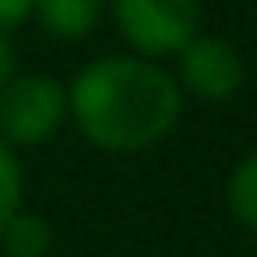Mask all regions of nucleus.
I'll list each match as a JSON object with an SVG mask.
<instances>
[{
  "instance_id": "f257e3e1",
  "label": "nucleus",
  "mask_w": 257,
  "mask_h": 257,
  "mask_svg": "<svg viewBox=\"0 0 257 257\" xmlns=\"http://www.w3.org/2000/svg\"><path fill=\"white\" fill-rule=\"evenodd\" d=\"M185 92L157 60L112 52L76 68L68 80V120L100 153H145L181 120Z\"/></svg>"
},
{
  "instance_id": "423d86ee",
  "label": "nucleus",
  "mask_w": 257,
  "mask_h": 257,
  "mask_svg": "<svg viewBox=\"0 0 257 257\" xmlns=\"http://www.w3.org/2000/svg\"><path fill=\"white\" fill-rule=\"evenodd\" d=\"M52 221L32 213V209H20L4 229H0V253L4 257H48L52 253Z\"/></svg>"
},
{
  "instance_id": "0eeeda50",
  "label": "nucleus",
  "mask_w": 257,
  "mask_h": 257,
  "mask_svg": "<svg viewBox=\"0 0 257 257\" xmlns=\"http://www.w3.org/2000/svg\"><path fill=\"white\" fill-rule=\"evenodd\" d=\"M225 205H229V213H233L249 233H257V153H249V157L229 173Z\"/></svg>"
},
{
  "instance_id": "6e6552de",
  "label": "nucleus",
  "mask_w": 257,
  "mask_h": 257,
  "mask_svg": "<svg viewBox=\"0 0 257 257\" xmlns=\"http://www.w3.org/2000/svg\"><path fill=\"white\" fill-rule=\"evenodd\" d=\"M24 209V165L20 153H12L0 141V229Z\"/></svg>"
},
{
  "instance_id": "20e7f679",
  "label": "nucleus",
  "mask_w": 257,
  "mask_h": 257,
  "mask_svg": "<svg viewBox=\"0 0 257 257\" xmlns=\"http://www.w3.org/2000/svg\"><path fill=\"white\" fill-rule=\"evenodd\" d=\"M177 88L197 96V100H233L245 84V60L233 40L197 32L181 52H177Z\"/></svg>"
},
{
  "instance_id": "f03ea898",
  "label": "nucleus",
  "mask_w": 257,
  "mask_h": 257,
  "mask_svg": "<svg viewBox=\"0 0 257 257\" xmlns=\"http://www.w3.org/2000/svg\"><path fill=\"white\" fill-rule=\"evenodd\" d=\"M68 124V84L52 72H16L0 88V141L12 153L44 149Z\"/></svg>"
},
{
  "instance_id": "39448f33",
  "label": "nucleus",
  "mask_w": 257,
  "mask_h": 257,
  "mask_svg": "<svg viewBox=\"0 0 257 257\" xmlns=\"http://www.w3.org/2000/svg\"><path fill=\"white\" fill-rule=\"evenodd\" d=\"M108 0H36L32 20L56 40H84L100 24Z\"/></svg>"
},
{
  "instance_id": "7ed1b4c3",
  "label": "nucleus",
  "mask_w": 257,
  "mask_h": 257,
  "mask_svg": "<svg viewBox=\"0 0 257 257\" xmlns=\"http://www.w3.org/2000/svg\"><path fill=\"white\" fill-rule=\"evenodd\" d=\"M112 24L133 56H177L201 32V0H108Z\"/></svg>"
},
{
  "instance_id": "1a4fd4ad",
  "label": "nucleus",
  "mask_w": 257,
  "mask_h": 257,
  "mask_svg": "<svg viewBox=\"0 0 257 257\" xmlns=\"http://www.w3.org/2000/svg\"><path fill=\"white\" fill-rule=\"evenodd\" d=\"M36 0H0V36H12L16 28L32 24Z\"/></svg>"
},
{
  "instance_id": "9d476101",
  "label": "nucleus",
  "mask_w": 257,
  "mask_h": 257,
  "mask_svg": "<svg viewBox=\"0 0 257 257\" xmlns=\"http://www.w3.org/2000/svg\"><path fill=\"white\" fill-rule=\"evenodd\" d=\"M20 72V60H16V48H12V36H0V88Z\"/></svg>"
}]
</instances>
